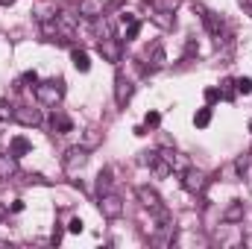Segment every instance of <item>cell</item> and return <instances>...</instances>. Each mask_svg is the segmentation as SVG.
Returning <instances> with one entry per match:
<instances>
[{
    "label": "cell",
    "mask_w": 252,
    "mask_h": 249,
    "mask_svg": "<svg viewBox=\"0 0 252 249\" xmlns=\"http://www.w3.org/2000/svg\"><path fill=\"white\" fill-rule=\"evenodd\" d=\"M247 170V156H241L238 161H235V173H244Z\"/></svg>",
    "instance_id": "31"
},
{
    "label": "cell",
    "mask_w": 252,
    "mask_h": 249,
    "mask_svg": "<svg viewBox=\"0 0 252 249\" xmlns=\"http://www.w3.org/2000/svg\"><path fill=\"white\" fill-rule=\"evenodd\" d=\"M50 126H53V132H56V135H64V132H70V129H73L70 118H64L62 112H56V115L50 118Z\"/></svg>",
    "instance_id": "16"
},
{
    "label": "cell",
    "mask_w": 252,
    "mask_h": 249,
    "mask_svg": "<svg viewBox=\"0 0 252 249\" xmlns=\"http://www.w3.org/2000/svg\"><path fill=\"white\" fill-rule=\"evenodd\" d=\"M91 144H97V132L94 129H88V135H85V147H91Z\"/></svg>",
    "instance_id": "32"
},
{
    "label": "cell",
    "mask_w": 252,
    "mask_h": 249,
    "mask_svg": "<svg viewBox=\"0 0 252 249\" xmlns=\"http://www.w3.org/2000/svg\"><path fill=\"white\" fill-rule=\"evenodd\" d=\"M97 190H100V193H109V190H112V170H103V173L97 176Z\"/></svg>",
    "instance_id": "20"
},
{
    "label": "cell",
    "mask_w": 252,
    "mask_h": 249,
    "mask_svg": "<svg viewBox=\"0 0 252 249\" xmlns=\"http://www.w3.org/2000/svg\"><path fill=\"white\" fill-rule=\"evenodd\" d=\"M144 124H147V126H158V124H161V115H158V112H147Z\"/></svg>",
    "instance_id": "28"
},
{
    "label": "cell",
    "mask_w": 252,
    "mask_h": 249,
    "mask_svg": "<svg viewBox=\"0 0 252 249\" xmlns=\"http://www.w3.org/2000/svg\"><path fill=\"white\" fill-rule=\"evenodd\" d=\"M121 21H124L126 27H129V24H132V21H135V18H132V15H129V12H121Z\"/></svg>",
    "instance_id": "34"
},
{
    "label": "cell",
    "mask_w": 252,
    "mask_h": 249,
    "mask_svg": "<svg viewBox=\"0 0 252 249\" xmlns=\"http://www.w3.org/2000/svg\"><path fill=\"white\" fill-rule=\"evenodd\" d=\"M97 50H100V56H103V59H109V62H121V38L106 35V38H100Z\"/></svg>",
    "instance_id": "7"
},
{
    "label": "cell",
    "mask_w": 252,
    "mask_h": 249,
    "mask_svg": "<svg viewBox=\"0 0 252 249\" xmlns=\"http://www.w3.org/2000/svg\"><path fill=\"white\" fill-rule=\"evenodd\" d=\"M12 211H15V214H18V211H24V202H21V199H15V202H12Z\"/></svg>",
    "instance_id": "35"
},
{
    "label": "cell",
    "mask_w": 252,
    "mask_h": 249,
    "mask_svg": "<svg viewBox=\"0 0 252 249\" xmlns=\"http://www.w3.org/2000/svg\"><path fill=\"white\" fill-rule=\"evenodd\" d=\"M18 173V156L12 153H0V179H9Z\"/></svg>",
    "instance_id": "13"
},
{
    "label": "cell",
    "mask_w": 252,
    "mask_h": 249,
    "mask_svg": "<svg viewBox=\"0 0 252 249\" xmlns=\"http://www.w3.org/2000/svg\"><path fill=\"white\" fill-rule=\"evenodd\" d=\"M150 170H153V176H156V179H167V176L173 173L170 161H167L161 153H156V156H153V161H150Z\"/></svg>",
    "instance_id": "12"
},
{
    "label": "cell",
    "mask_w": 252,
    "mask_h": 249,
    "mask_svg": "<svg viewBox=\"0 0 252 249\" xmlns=\"http://www.w3.org/2000/svg\"><path fill=\"white\" fill-rule=\"evenodd\" d=\"M250 132H252V121H250Z\"/></svg>",
    "instance_id": "39"
},
{
    "label": "cell",
    "mask_w": 252,
    "mask_h": 249,
    "mask_svg": "<svg viewBox=\"0 0 252 249\" xmlns=\"http://www.w3.org/2000/svg\"><path fill=\"white\" fill-rule=\"evenodd\" d=\"M103 12H106V3H103V0H82V3H79V15L88 18V21L103 18Z\"/></svg>",
    "instance_id": "11"
},
{
    "label": "cell",
    "mask_w": 252,
    "mask_h": 249,
    "mask_svg": "<svg viewBox=\"0 0 252 249\" xmlns=\"http://www.w3.org/2000/svg\"><path fill=\"white\" fill-rule=\"evenodd\" d=\"M100 211H103V217L118 220V217L124 214V202H121V196H115L112 190H109V193H100Z\"/></svg>",
    "instance_id": "5"
},
{
    "label": "cell",
    "mask_w": 252,
    "mask_h": 249,
    "mask_svg": "<svg viewBox=\"0 0 252 249\" xmlns=\"http://www.w3.org/2000/svg\"><path fill=\"white\" fill-rule=\"evenodd\" d=\"M235 94H238L235 79H223V82H220V97H223V100H235Z\"/></svg>",
    "instance_id": "19"
},
{
    "label": "cell",
    "mask_w": 252,
    "mask_h": 249,
    "mask_svg": "<svg viewBox=\"0 0 252 249\" xmlns=\"http://www.w3.org/2000/svg\"><path fill=\"white\" fill-rule=\"evenodd\" d=\"M50 241H53V244H59V241H62V229H59V226L53 229V238H50Z\"/></svg>",
    "instance_id": "33"
},
{
    "label": "cell",
    "mask_w": 252,
    "mask_h": 249,
    "mask_svg": "<svg viewBox=\"0 0 252 249\" xmlns=\"http://www.w3.org/2000/svg\"><path fill=\"white\" fill-rule=\"evenodd\" d=\"M244 211H247V208H244V202L232 199V205L223 211V220H226V223H241V220H244Z\"/></svg>",
    "instance_id": "15"
},
{
    "label": "cell",
    "mask_w": 252,
    "mask_h": 249,
    "mask_svg": "<svg viewBox=\"0 0 252 249\" xmlns=\"http://www.w3.org/2000/svg\"><path fill=\"white\" fill-rule=\"evenodd\" d=\"M70 62H73V67H76V70H82V73L91 67V62H88V53H85V50H79V47H73V50H70Z\"/></svg>",
    "instance_id": "18"
},
{
    "label": "cell",
    "mask_w": 252,
    "mask_h": 249,
    "mask_svg": "<svg viewBox=\"0 0 252 249\" xmlns=\"http://www.w3.org/2000/svg\"><path fill=\"white\" fill-rule=\"evenodd\" d=\"M15 121L21 126H41V112L32 106H18L15 109Z\"/></svg>",
    "instance_id": "9"
},
{
    "label": "cell",
    "mask_w": 252,
    "mask_h": 249,
    "mask_svg": "<svg viewBox=\"0 0 252 249\" xmlns=\"http://www.w3.org/2000/svg\"><path fill=\"white\" fill-rule=\"evenodd\" d=\"M182 185H185V190H190V193H202L205 185H208V176H205L202 170H196V167H188V170L182 173Z\"/></svg>",
    "instance_id": "6"
},
{
    "label": "cell",
    "mask_w": 252,
    "mask_h": 249,
    "mask_svg": "<svg viewBox=\"0 0 252 249\" xmlns=\"http://www.w3.org/2000/svg\"><path fill=\"white\" fill-rule=\"evenodd\" d=\"M138 32H141V21H132V24H129V30H126V41H135V38H138Z\"/></svg>",
    "instance_id": "26"
},
{
    "label": "cell",
    "mask_w": 252,
    "mask_h": 249,
    "mask_svg": "<svg viewBox=\"0 0 252 249\" xmlns=\"http://www.w3.org/2000/svg\"><path fill=\"white\" fill-rule=\"evenodd\" d=\"M235 88H238V94H244V97H247V94L252 91V79H250V76H241V79H235Z\"/></svg>",
    "instance_id": "24"
},
{
    "label": "cell",
    "mask_w": 252,
    "mask_h": 249,
    "mask_svg": "<svg viewBox=\"0 0 252 249\" xmlns=\"http://www.w3.org/2000/svg\"><path fill=\"white\" fill-rule=\"evenodd\" d=\"M135 193H138V202H141L144 208H150V211H158V208H161V196H158V190H156V187L141 185Z\"/></svg>",
    "instance_id": "8"
},
{
    "label": "cell",
    "mask_w": 252,
    "mask_h": 249,
    "mask_svg": "<svg viewBox=\"0 0 252 249\" xmlns=\"http://www.w3.org/2000/svg\"><path fill=\"white\" fill-rule=\"evenodd\" d=\"M161 156L170 161V167L176 170V173H185L190 167V161H188V156H182V153H173V150H161Z\"/></svg>",
    "instance_id": "14"
},
{
    "label": "cell",
    "mask_w": 252,
    "mask_h": 249,
    "mask_svg": "<svg viewBox=\"0 0 252 249\" xmlns=\"http://www.w3.org/2000/svg\"><path fill=\"white\" fill-rule=\"evenodd\" d=\"M85 164H88V147H70V150L64 153V158H62V167L70 173V176L79 173Z\"/></svg>",
    "instance_id": "3"
},
{
    "label": "cell",
    "mask_w": 252,
    "mask_h": 249,
    "mask_svg": "<svg viewBox=\"0 0 252 249\" xmlns=\"http://www.w3.org/2000/svg\"><path fill=\"white\" fill-rule=\"evenodd\" d=\"M129 100H132V79H126L124 73H118V79H115V103L126 106Z\"/></svg>",
    "instance_id": "10"
},
{
    "label": "cell",
    "mask_w": 252,
    "mask_h": 249,
    "mask_svg": "<svg viewBox=\"0 0 252 249\" xmlns=\"http://www.w3.org/2000/svg\"><path fill=\"white\" fill-rule=\"evenodd\" d=\"M153 21H156L158 27H164V30H170V27H173V18H170V12H161V9L153 15Z\"/></svg>",
    "instance_id": "22"
},
{
    "label": "cell",
    "mask_w": 252,
    "mask_h": 249,
    "mask_svg": "<svg viewBox=\"0 0 252 249\" xmlns=\"http://www.w3.org/2000/svg\"><path fill=\"white\" fill-rule=\"evenodd\" d=\"M199 15H202L205 30L217 38V44L229 38V27H226V18H223V15H217V12H211V9H205V6H199Z\"/></svg>",
    "instance_id": "2"
},
{
    "label": "cell",
    "mask_w": 252,
    "mask_h": 249,
    "mask_svg": "<svg viewBox=\"0 0 252 249\" xmlns=\"http://www.w3.org/2000/svg\"><path fill=\"white\" fill-rule=\"evenodd\" d=\"M147 3H156L161 12H173V9L179 6V0H147Z\"/></svg>",
    "instance_id": "25"
},
{
    "label": "cell",
    "mask_w": 252,
    "mask_h": 249,
    "mask_svg": "<svg viewBox=\"0 0 252 249\" xmlns=\"http://www.w3.org/2000/svg\"><path fill=\"white\" fill-rule=\"evenodd\" d=\"M62 97H64V82L59 79V76L44 79V82H38V85H35V100H38L41 106L56 109V106L62 103Z\"/></svg>",
    "instance_id": "1"
},
{
    "label": "cell",
    "mask_w": 252,
    "mask_h": 249,
    "mask_svg": "<svg viewBox=\"0 0 252 249\" xmlns=\"http://www.w3.org/2000/svg\"><path fill=\"white\" fill-rule=\"evenodd\" d=\"M241 3H244V9H247V12L252 15V0H241Z\"/></svg>",
    "instance_id": "36"
},
{
    "label": "cell",
    "mask_w": 252,
    "mask_h": 249,
    "mask_svg": "<svg viewBox=\"0 0 252 249\" xmlns=\"http://www.w3.org/2000/svg\"><path fill=\"white\" fill-rule=\"evenodd\" d=\"M6 214H9V211H6V208L0 205V220H6Z\"/></svg>",
    "instance_id": "37"
},
{
    "label": "cell",
    "mask_w": 252,
    "mask_h": 249,
    "mask_svg": "<svg viewBox=\"0 0 252 249\" xmlns=\"http://www.w3.org/2000/svg\"><path fill=\"white\" fill-rule=\"evenodd\" d=\"M144 59H147V70H161L167 64V53H164V44L161 41H153L147 50H144Z\"/></svg>",
    "instance_id": "4"
},
{
    "label": "cell",
    "mask_w": 252,
    "mask_h": 249,
    "mask_svg": "<svg viewBox=\"0 0 252 249\" xmlns=\"http://www.w3.org/2000/svg\"><path fill=\"white\" fill-rule=\"evenodd\" d=\"M15 118V106L9 100H0V121H12Z\"/></svg>",
    "instance_id": "23"
},
{
    "label": "cell",
    "mask_w": 252,
    "mask_h": 249,
    "mask_svg": "<svg viewBox=\"0 0 252 249\" xmlns=\"http://www.w3.org/2000/svg\"><path fill=\"white\" fill-rule=\"evenodd\" d=\"M9 153H12V156H27V153H32V144L18 135V138H12V144H9Z\"/></svg>",
    "instance_id": "17"
},
{
    "label": "cell",
    "mask_w": 252,
    "mask_h": 249,
    "mask_svg": "<svg viewBox=\"0 0 252 249\" xmlns=\"http://www.w3.org/2000/svg\"><path fill=\"white\" fill-rule=\"evenodd\" d=\"M193 124L199 126V129H205V126L211 124V109H208V106H205V109H199V112L193 115Z\"/></svg>",
    "instance_id": "21"
},
{
    "label": "cell",
    "mask_w": 252,
    "mask_h": 249,
    "mask_svg": "<svg viewBox=\"0 0 252 249\" xmlns=\"http://www.w3.org/2000/svg\"><path fill=\"white\" fill-rule=\"evenodd\" d=\"M21 82H30V85H38V73H35V70H27V73L21 76Z\"/></svg>",
    "instance_id": "29"
},
{
    "label": "cell",
    "mask_w": 252,
    "mask_h": 249,
    "mask_svg": "<svg viewBox=\"0 0 252 249\" xmlns=\"http://www.w3.org/2000/svg\"><path fill=\"white\" fill-rule=\"evenodd\" d=\"M217 97H220V88H208V91H205V100H208V103H214Z\"/></svg>",
    "instance_id": "30"
},
{
    "label": "cell",
    "mask_w": 252,
    "mask_h": 249,
    "mask_svg": "<svg viewBox=\"0 0 252 249\" xmlns=\"http://www.w3.org/2000/svg\"><path fill=\"white\" fill-rule=\"evenodd\" d=\"M9 3H15V0H0V6H9Z\"/></svg>",
    "instance_id": "38"
},
{
    "label": "cell",
    "mask_w": 252,
    "mask_h": 249,
    "mask_svg": "<svg viewBox=\"0 0 252 249\" xmlns=\"http://www.w3.org/2000/svg\"><path fill=\"white\" fill-rule=\"evenodd\" d=\"M82 229H85V223H82V220H79V217H73V220H70V223H67V232H73V235H79V232H82Z\"/></svg>",
    "instance_id": "27"
}]
</instances>
